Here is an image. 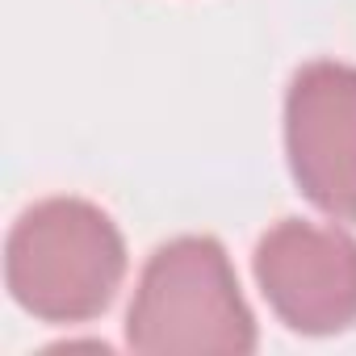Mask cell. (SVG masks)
<instances>
[{"label": "cell", "instance_id": "cell-1", "mask_svg": "<svg viewBox=\"0 0 356 356\" xmlns=\"http://www.w3.org/2000/svg\"><path fill=\"white\" fill-rule=\"evenodd\" d=\"M126 277L118 222L84 197L30 206L5 243V285L42 323H88L105 314Z\"/></svg>", "mask_w": 356, "mask_h": 356}, {"label": "cell", "instance_id": "cell-2", "mask_svg": "<svg viewBox=\"0 0 356 356\" xmlns=\"http://www.w3.org/2000/svg\"><path fill=\"white\" fill-rule=\"evenodd\" d=\"M126 343L147 356L256 352V318L218 239L181 235L151 252L126 314Z\"/></svg>", "mask_w": 356, "mask_h": 356}, {"label": "cell", "instance_id": "cell-3", "mask_svg": "<svg viewBox=\"0 0 356 356\" xmlns=\"http://www.w3.org/2000/svg\"><path fill=\"white\" fill-rule=\"evenodd\" d=\"M285 155L310 206L356 227V67H298L285 92Z\"/></svg>", "mask_w": 356, "mask_h": 356}, {"label": "cell", "instance_id": "cell-4", "mask_svg": "<svg viewBox=\"0 0 356 356\" xmlns=\"http://www.w3.org/2000/svg\"><path fill=\"white\" fill-rule=\"evenodd\" d=\"M256 285L289 331L335 335L356 323V239L285 218L256 243Z\"/></svg>", "mask_w": 356, "mask_h": 356}]
</instances>
